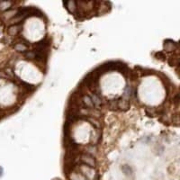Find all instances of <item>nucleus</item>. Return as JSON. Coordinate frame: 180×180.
Masks as SVG:
<instances>
[{
    "label": "nucleus",
    "mask_w": 180,
    "mask_h": 180,
    "mask_svg": "<svg viewBox=\"0 0 180 180\" xmlns=\"http://www.w3.org/2000/svg\"><path fill=\"white\" fill-rule=\"evenodd\" d=\"M79 162L80 164L86 166L90 168H94L96 167V160L95 158L86 153H82L79 156Z\"/></svg>",
    "instance_id": "1"
},
{
    "label": "nucleus",
    "mask_w": 180,
    "mask_h": 180,
    "mask_svg": "<svg viewBox=\"0 0 180 180\" xmlns=\"http://www.w3.org/2000/svg\"><path fill=\"white\" fill-rule=\"evenodd\" d=\"M117 105H118V108L120 110H123V111H126L130 107V104H129L128 100H126L124 98L118 99L117 100Z\"/></svg>",
    "instance_id": "2"
},
{
    "label": "nucleus",
    "mask_w": 180,
    "mask_h": 180,
    "mask_svg": "<svg viewBox=\"0 0 180 180\" xmlns=\"http://www.w3.org/2000/svg\"><path fill=\"white\" fill-rule=\"evenodd\" d=\"M15 49L19 52H25L26 50H27V44L22 43V42H19L15 46Z\"/></svg>",
    "instance_id": "3"
},
{
    "label": "nucleus",
    "mask_w": 180,
    "mask_h": 180,
    "mask_svg": "<svg viewBox=\"0 0 180 180\" xmlns=\"http://www.w3.org/2000/svg\"><path fill=\"white\" fill-rule=\"evenodd\" d=\"M20 26L17 25H12L9 29H8V33L11 34V35H16L18 33V32L20 31Z\"/></svg>",
    "instance_id": "4"
},
{
    "label": "nucleus",
    "mask_w": 180,
    "mask_h": 180,
    "mask_svg": "<svg viewBox=\"0 0 180 180\" xmlns=\"http://www.w3.org/2000/svg\"><path fill=\"white\" fill-rule=\"evenodd\" d=\"M25 57L26 58V60H34V58H35V53H34L33 51V52H27L25 53Z\"/></svg>",
    "instance_id": "5"
},
{
    "label": "nucleus",
    "mask_w": 180,
    "mask_h": 180,
    "mask_svg": "<svg viewBox=\"0 0 180 180\" xmlns=\"http://www.w3.org/2000/svg\"><path fill=\"white\" fill-rule=\"evenodd\" d=\"M3 172H4V171H3V168H2L1 167H0V177H1V176H3Z\"/></svg>",
    "instance_id": "6"
},
{
    "label": "nucleus",
    "mask_w": 180,
    "mask_h": 180,
    "mask_svg": "<svg viewBox=\"0 0 180 180\" xmlns=\"http://www.w3.org/2000/svg\"><path fill=\"white\" fill-rule=\"evenodd\" d=\"M0 33H1V32H0Z\"/></svg>",
    "instance_id": "7"
}]
</instances>
